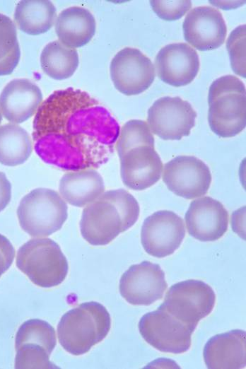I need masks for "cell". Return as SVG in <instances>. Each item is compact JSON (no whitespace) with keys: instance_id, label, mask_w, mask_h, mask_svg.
Segmentation results:
<instances>
[{"instance_id":"1","label":"cell","mask_w":246,"mask_h":369,"mask_svg":"<svg viewBox=\"0 0 246 369\" xmlns=\"http://www.w3.org/2000/svg\"><path fill=\"white\" fill-rule=\"evenodd\" d=\"M120 127L110 112L88 93L69 87L53 92L33 120L37 156L62 170L98 168L106 163Z\"/></svg>"},{"instance_id":"2","label":"cell","mask_w":246,"mask_h":369,"mask_svg":"<svg viewBox=\"0 0 246 369\" xmlns=\"http://www.w3.org/2000/svg\"><path fill=\"white\" fill-rule=\"evenodd\" d=\"M139 212L138 201L127 191L118 189L105 192L83 210L81 235L92 245H107L135 224Z\"/></svg>"},{"instance_id":"3","label":"cell","mask_w":246,"mask_h":369,"mask_svg":"<svg viewBox=\"0 0 246 369\" xmlns=\"http://www.w3.org/2000/svg\"><path fill=\"white\" fill-rule=\"evenodd\" d=\"M111 327L107 309L95 301L83 303L66 312L57 326L61 346L69 353L80 356L102 341Z\"/></svg>"},{"instance_id":"4","label":"cell","mask_w":246,"mask_h":369,"mask_svg":"<svg viewBox=\"0 0 246 369\" xmlns=\"http://www.w3.org/2000/svg\"><path fill=\"white\" fill-rule=\"evenodd\" d=\"M208 122L211 131L223 138L240 134L246 125L245 87L232 75L221 76L209 87Z\"/></svg>"},{"instance_id":"5","label":"cell","mask_w":246,"mask_h":369,"mask_svg":"<svg viewBox=\"0 0 246 369\" xmlns=\"http://www.w3.org/2000/svg\"><path fill=\"white\" fill-rule=\"evenodd\" d=\"M16 266L35 285L51 288L66 278L69 265L59 245L50 238L29 240L18 250Z\"/></svg>"},{"instance_id":"6","label":"cell","mask_w":246,"mask_h":369,"mask_svg":"<svg viewBox=\"0 0 246 369\" xmlns=\"http://www.w3.org/2000/svg\"><path fill=\"white\" fill-rule=\"evenodd\" d=\"M67 216L66 201L57 192L48 188L33 189L22 198L17 209L21 228L36 238L60 230Z\"/></svg>"},{"instance_id":"7","label":"cell","mask_w":246,"mask_h":369,"mask_svg":"<svg viewBox=\"0 0 246 369\" xmlns=\"http://www.w3.org/2000/svg\"><path fill=\"white\" fill-rule=\"evenodd\" d=\"M215 302L216 295L209 285L189 279L171 286L160 307L195 329L198 322L212 312Z\"/></svg>"},{"instance_id":"8","label":"cell","mask_w":246,"mask_h":369,"mask_svg":"<svg viewBox=\"0 0 246 369\" xmlns=\"http://www.w3.org/2000/svg\"><path fill=\"white\" fill-rule=\"evenodd\" d=\"M57 344L54 329L46 321L24 322L16 334L15 368H59L49 361Z\"/></svg>"},{"instance_id":"9","label":"cell","mask_w":246,"mask_h":369,"mask_svg":"<svg viewBox=\"0 0 246 369\" xmlns=\"http://www.w3.org/2000/svg\"><path fill=\"white\" fill-rule=\"evenodd\" d=\"M143 339L157 350L180 354L189 350L194 328L180 321L160 306L140 319L138 324Z\"/></svg>"},{"instance_id":"10","label":"cell","mask_w":246,"mask_h":369,"mask_svg":"<svg viewBox=\"0 0 246 369\" xmlns=\"http://www.w3.org/2000/svg\"><path fill=\"white\" fill-rule=\"evenodd\" d=\"M197 112L180 97L156 100L148 110L147 123L152 133L164 140H180L189 136L195 124Z\"/></svg>"},{"instance_id":"11","label":"cell","mask_w":246,"mask_h":369,"mask_svg":"<svg viewBox=\"0 0 246 369\" xmlns=\"http://www.w3.org/2000/svg\"><path fill=\"white\" fill-rule=\"evenodd\" d=\"M110 76L115 88L126 95H134L147 90L153 83L155 67L139 49L124 47L112 58Z\"/></svg>"},{"instance_id":"12","label":"cell","mask_w":246,"mask_h":369,"mask_svg":"<svg viewBox=\"0 0 246 369\" xmlns=\"http://www.w3.org/2000/svg\"><path fill=\"white\" fill-rule=\"evenodd\" d=\"M163 181L170 191L187 199L205 195L211 182L209 168L192 156H179L163 167Z\"/></svg>"},{"instance_id":"13","label":"cell","mask_w":246,"mask_h":369,"mask_svg":"<svg viewBox=\"0 0 246 369\" xmlns=\"http://www.w3.org/2000/svg\"><path fill=\"white\" fill-rule=\"evenodd\" d=\"M184 236L183 219L173 211L160 210L144 220L141 242L148 254L163 258L173 254L180 247Z\"/></svg>"},{"instance_id":"14","label":"cell","mask_w":246,"mask_h":369,"mask_svg":"<svg viewBox=\"0 0 246 369\" xmlns=\"http://www.w3.org/2000/svg\"><path fill=\"white\" fill-rule=\"evenodd\" d=\"M168 288L160 266L149 261L131 265L121 276L119 293L129 303L149 305L161 299Z\"/></svg>"},{"instance_id":"15","label":"cell","mask_w":246,"mask_h":369,"mask_svg":"<svg viewBox=\"0 0 246 369\" xmlns=\"http://www.w3.org/2000/svg\"><path fill=\"white\" fill-rule=\"evenodd\" d=\"M185 41L198 50H213L225 42L227 27L221 13L216 8L195 7L187 14L182 24Z\"/></svg>"},{"instance_id":"16","label":"cell","mask_w":246,"mask_h":369,"mask_svg":"<svg viewBox=\"0 0 246 369\" xmlns=\"http://www.w3.org/2000/svg\"><path fill=\"white\" fill-rule=\"evenodd\" d=\"M157 75L164 83L175 87L186 86L195 78L199 70L197 51L187 43L165 45L155 59Z\"/></svg>"},{"instance_id":"17","label":"cell","mask_w":246,"mask_h":369,"mask_svg":"<svg viewBox=\"0 0 246 369\" xmlns=\"http://www.w3.org/2000/svg\"><path fill=\"white\" fill-rule=\"evenodd\" d=\"M184 219L188 233L201 242L216 241L228 229V211L220 201L210 197L192 201Z\"/></svg>"},{"instance_id":"18","label":"cell","mask_w":246,"mask_h":369,"mask_svg":"<svg viewBox=\"0 0 246 369\" xmlns=\"http://www.w3.org/2000/svg\"><path fill=\"white\" fill-rule=\"evenodd\" d=\"M119 159L122 180L131 189L144 190L156 184L161 177L163 165L154 147H135Z\"/></svg>"},{"instance_id":"19","label":"cell","mask_w":246,"mask_h":369,"mask_svg":"<svg viewBox=\"0 0 246 369\" xmlns=\"http://www.w3.org/2000/svg\"><path fill=\"white\" fill-rule=\"evenodd\" d=\"M42 102L40 88L26 78L13 79L0 94V110L3 116L13 123H22L37 112Z\"/></svg>"},{"instance_id":"20","label":"cell","mask_w":246,"mask_h":369,"mask_svg":"<svg viewBox=\"0 0 246 369\" xmlns=\"http://www.w3.org/2000/svg\"><path fill=\"white\" fill-rule=\"evenodd\" d=\"M245 332L233 329L211 337L203 356L209 369H239L246 365Z\"/></svg>"},{"instance_id":"21","label":"cell","mask_w":246,"mask_h":369,"mask_svg":"<svg viewBox=\"0 0 246 369\" xmlns=\"http://www.w3.org/2000/svg\"><path fill=\"white\" fill-rule=\"evenodd\" d=\"M59 190L65 201L83 207L98 199L104 193L105 184L98 171L86 169L64 174L60 180Z\"/></svg>"},{"instance_id":"22","label":"cell","mask_w":246,"mask_h":369,"mask_svg":"<svg viewBox=\"0 0 246 369\" xmlns=\"http://www.w3.org/2000/svg\"><path fill=\"white\" fill-rule=\"evenodd\" d=\"M95 29L93 14L80 6H71L62 11L55 23L59 41L74 49L88 44L94 36Z\"/></svg>"},{"instance_id":"23","label":"cell","mask_w":246,"mask_h":369,"mask_svg":"<svg viewBox=\"0 0 246 369\" xmlns=\"http://www.w3.org/2000/svg\"><path fill=\"white\" fill-rule=\"evenodd\" d=\"M56 17L54 5L47 0H22L17 4L14 13L18 28L30 35L47 32Z\"/></svg>"},{"instance_id":"24","label":"cell","mask_w":246,"mask_h":369,"mask_svg":"<svg viewBox=\"0 0 246 369\" xmlns=\"http://www.w3.org/2000/svg\"><path fill=\"white\" fill-rule=\"evenodd\" d=\"M78 64L76 49L65 46L59 40H54L46 45L40 54L42 71L55 80H64L71 77L77 69Z\"/></svg>"},{"instance_id":"25","label":"cell","mask_w":246,"mask_h":369,"mask_svg":"<svg viewBox=\"0 0 246 369\" xmlns=\"http://www.w3.org/2000/svg\"><path fill=\"white\" fill-rule=\"evenodd\" d=\"M33 151L28 132L14 123L0 126V163L16 166L24 163Z\"/></svg>"},{"instance_id":"26","label":"cell","mask_w":246,"mask_h":369,"mask_svg":"<svg viewBox=\"0 0 246 369\" xmlns=\"http://www.w3.org/2000/svg\"><path fill=\"white\" fill-rule=\"evenodd\" d=\"M20 57L16 25L9 17L0 13V76L11 74Z\"/></svg>"},{"instance_id":"27","label":"cell","mask_w":246,"mask_h":369,"mask_svg":"<svg viewBox=\"0 0 246 369\" xmlns=\"http://www.w3.org/2000/svg\"><path fill=\"white\" fill-rule=\"evenodd\" d=\"M154 137L148 123L141 119H131L120 129L115 148L121 158L131 148L141 146L154 147Z\"/></svg>"},{"instance_id":"28","label":"cell","mask_w":246,"mask_h":369,"mask_svg":"<svg viewBox=\"0 0 246 369\" xmlns=\"http://www.w3.org/2000/svg\"><path fill=\"white\" fill-rule=\"evenodd\" d=\"M226 48L230 57L233 72L243 78L246 77L245 69V25L235 28L229 35Z\"/></svg>"},{"instance_id":"29","label":"cell","mask_w":246,"mask_h":369,"mask_svg":"<svg viewBox=\"0 0 246 369\" xmlns=\"http://www.w3.org/2000/svg\"><path fill=\"white\" fill-rule=\"evenodd\" d=\"M150 4L156 15L167 21L180 19L192 8V1L189 0H153L150 1Z\"/></svg>"},{"instance_id":"30","label":"cell","mask_w":246,"mask_h":369,"mask_svg":"<svg viewBox=\"0 0 246 369\" xmlns=\"http://www.w3.org/2000/svg\"><path fill=\"white\" fill-rule=\"evenodd\" d=\"M15 257V249L4 235L0 234V277L11 266Z\"/></svg>"},{"instance_id":"31","label":"cell","mask_w":246,"mask_h":369,"mask_svg":"<svg viewBox=\"0 0 246 369\" xmlns=\"http://www.w3.org/2000/svg\"><path fill=\"white\" fill-rule=\"evenodd\" d=\"M11 198V184L6 175L0 171V212L8 204Z\"/></svg>"},{"instance_id":"32","label":"cell","mask_w":246,"mask_h":369,"mask_svg":"<svg viewBox=\"0 0 246 369\" xmlns=\"http://www.w3.org/2000/svg\"><path fill=\"white\" fill-rule=\"evenodd\" d=\"M1 120H2V115H1V110H0V124L1 122Z\"/></svg>"}]
</instances>
